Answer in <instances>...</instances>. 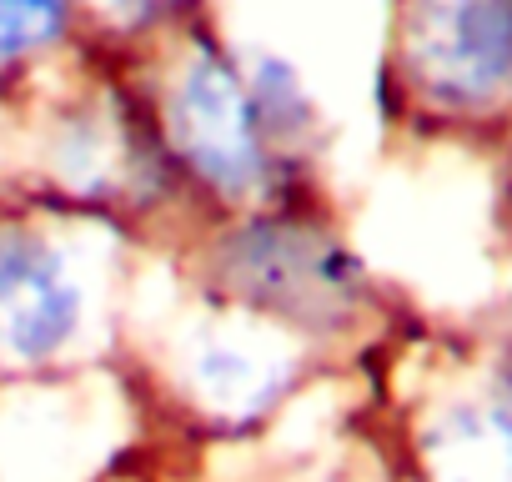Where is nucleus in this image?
<instances>
[{
    "label": "nucleus",
    "instance_id": "nucleus-5",
    "mask_svg": "<svg viewBox=\"0 0 512 482\" xmlns=\"http://www.w3.org/2000/svg\"><path fill=\"white\" fill-rule=\"evenodd\" d=\"M71 0H0V61L51 46L66 31Z\"/></svg>",
    "mask_w": 512,
    "mask_h": 482
},
{
    "label": "nucleus",
    "instance_id": "nucleus-4",
    "mask_svg": "<svg viewBox=\"0 0 512 482\" xmlns=\"http://www.w3.org/2000/svg\"><path fill=\"white\" fill-rule=\"evenodd\" d=\"M236 277L246 292L287 312H297L302 302L327 307L342 302V292H352L342 252L287 226H251L246 236H236Z\"/></svg>",
    "mask_w": 512,
    "mask_h": 482
},
{
    "label": "nucleus",
    "instance_id": "nucleus-1",
    "mask_svg": "<svg viewBox=\"0 0 512 482\" xmlns=\"http://www.w3.org/2000/svg\"><path fill=\"white\" fill-rule=\"evenodd\" d=\"M176 131L191 166L221 191H246L262 176V131L221 56H196L176 96Z\"/></svg>",
    "mask_w": 512,
    "mask_h": 482
},
{
    "label": "nucleus",
    "instance_id": "nucleus-2",
    "mask_svg": "<svg viewBox=\"0 0 512 482\" xmlns=\"http://www.w3.org/2000/svg\"><path fill=\"white\" fill-rule=\"evenodd\" d=\"M81 317V297L51 247L36 236H0V347L21 362H46Z\"/></svg>",
    "mask_w": 512,
    "mask_h": 482
},
{
    "label": "nucleus",
    "instance_id": "nucleus-3",
    "mask_svg": "<svg viewBox=\"0 0 512 482\" xmlns=\"http://www.w3.org/2000/svg\"><path fill=\"white\" fill-rule=\"evenodd\" d=\"M417 46L437 91L487 96L512 76V0H437Z\"/></svg>",
    "mask_w": 512,
    "mask_h": 482
}]
</instances>
